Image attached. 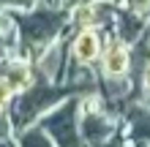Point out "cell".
Here are the masks:
<instances>
[{"label": "cell", "mask_w": 150, "mask_h": 147, "mask_svg": "<svg viewBox=\"0 0 150 147\" xmlns=\"http://www.w3.org/2000/svg\"><path fill=\"white\" fill-rule=\"evenodd\" d=\"M14 22L19 30L16 55L36 60V55L52 41L68 36V8L60 3H41L33 8H14Z\"/></svg>", "instance_id": "6da1fadb"}, {"label": "cell", "mask_w": 150, "mask_h": 147, "mask_svg": "<svg viewBox=\"0 0 150 147\" xmlns=\"http://www.w3.org/2000/svg\"><path fill=\"white\" fill-rule=\"evenodd\" d=\"M68 96H74V90L68 87L66 82L52 84V82H41L38 79L33 87L22 90L19 96L14 98V106L8 109V115L14 120V128H25L30 123H38L52 106H57V103L63 98H68Z\"/></svg>", "instance_id": "7a4b0ae2"}, {"label": "cell", "mask_w": 150, "mask_h": 147, "mask_svg": "<svg viewBox=\"0 0 150 147\" xmlns=\"http://www.w3.org/2000/svg\"><path fill=\"white\" fill-rule=\"evenodd\" d=\"M120 131H123V120L107 109V103H104V98L98 93H90V96L82 98V106H79V134H82L85 147H101Z\"/></svg>", "instance_id": "3957f363"}, {"label": "cell", "mask_w": 150, "mask_h": 147, "mask_svg": "<svg viewBox=\"0 0 150 147\" xmlns=\"http://www.w3.org/2000/svg\"><path fill=\"white\" fill-rule=\"evenodd\" d=\"M79 106H82V96H68L38 120L57 147H85L79 134Z\"/></svg>", "instance_id": "277c9868"}, {"label": "cell", "mask_w": 150, "mask_h": 147, "mask_svg": "<svg viewBox=\"0 0 150 147\" xmlns=\"http://www.w3.org/2000/svg\"><path fill=\"white\" fill-rule=\"evenodd\" d=\"M104 41H107V30H98V27L68 30V63L71 65L98 68Z\"/></svg>", "instance_id": "5b68a950"}, {"label": "cell", "mask_w": 150, "mask_h": 147, "mask_svg": "<svg viewBox=\"0 0 150 147\" xmlns=\"http://www.w3.org/2000/svg\"><path fill=\"white\" fill-rule=\"evenodd\" d=\"M33 65H36V74L41 82H63L66 79V71H68V36L52 41L49 46H44L36 60H33Z\"/></svg>", "instance_id": "8992f818"}, {"label": "cell", "mask_w": 150, "mask_h": 147, "mask_svg": "<svg viewBox=\"0 0 150 147\" xmlns=\"http://www.w3.org/2000/svg\"><path fill=\"white\" fill-rule=\"evenodd\" d=\"M101 76H131V44L117 38L115 33H107L104 52L98 60Z\"/></svg>", "instance_id": "52a82bcc"}, {"label": "cell", "mask_w": 150, "mask_h": 147, "mask_svg": "<svg viewBox=\"0 0 150 147\" xmlns=\"http://www.w3.org/2000/svg\"><path fill=\"white\" fill-rule=\"evenodd\" d=\"M123 134L131 147H150V101H137L126 109Z\"/></svg>", "instance_id": "ba28073f"}, {"label": "cell", "mask_w": 150, "mask_h": 147, "mask_svg": "<svg viewBox=\"0 0 150 147\" xmlns=\"http://www.w3.org/2000/svg\"><path fill=\"white\" fill-rule=\"evenodd\" d=\"M3 76L11 82V87L16 90V96L38 82V74H36L33 60L22 57V55H8V57L3 60Z\"/></svg>", "instance_id": "9c48e42d"}, {"label": "cell", "mask_w": 150, "mask_h": 147, "mask_svg": "<svg viewBox=\"0 0 150 147\" xmlns=\"http://www.w3.org/2000/svg\"><path fill=\"white\" fill-rule=\"evenodd\" d=\"M120 6V3H117ZM145 27H147V16L142 14H137V11H128V8H117V16H115V25H112V30L117 38H123L126 44H134V41H139L145 36Z\"/></svg>", "instance_id": "30bf717a"}, {"label": "cell", "mask_w": 150, "mask_h": 147, "mask_svg": "<svg viewBox=\"0 0 150 147\" xmlns=\"http://www.w3.org/2000/svg\"><path fill=\"white\" fill-rule=\"evenodd\" d=\"M14 142L19 147H57L41 123H30L25 128H16L14 131Z\"/></svg>", "instance_id": "8fae6325"}, {"label": "cell", "mask_w": 150, "mask_h": 147, "mask_svg": "<svg viewBox=\"0 0 150 147\" xmlns=\"http://www.w3.org/2000/svg\"><path fill=\"white\" fill-rule=\"evenodd\" d=\"M14 98H16V90L11 87V82L0 74V112H8L14 106Z\"/></svg>", "instance_id": "7c38bea8"}, {"label": "cell", "mask_w": 150, "mask_h": 147, "mask_svg": "<svg viewBox=\"0 0 150 147\" xmlns=\"http://www.w3.org/2000/svg\"><path fill=\"white\" fill-rule=\"evenodd\" d=\"M14 120L8 112H0V142H6V139H14Z\"/></svg>", "instance_id": "4fadbf2b"}, {"label": "cell", "mask_w": 150, "mask_h": 147, "mask_svg": "<svg viewBox=\"0 0 150 147\" xmlns=\"http://www.w3.org/2000/svg\"><path fill=\"white\" fill-rule=\"evenodd\" d=\"M123 8H128V11H137L142 16H150V0H120Z\"/></svg>", "instance_id": "5bb4252c"}, {"label": "cell", "mask_w": 150, "mask_h": 147, "mask_svg": "<svg viewBox=\"0 0 150 147\" xmlns=\"http://www.w3.org/2000/svg\"><path fill=\"white\" fill-rule=\"evenodd\" d=\"M14 8H22V0H0V11H14Z\"/></svg>", "instance_id": "9a60e30c"}, {"label": "cell", "mask_w": 150, "mask_h": 147, "mask_svg": "<svg viewBox=\"0 0 150 147\" xmlns=\"http://www.w3.org/2000/svg\"><path fill=\"white\" fill-rule=\"evenodd\" d=\"M8 55H14V52H11V46H8V44H6V38H3V36H0V63H3V60H6Z\"/></svg>", "instance_id": "2e32d148"}, {"label": "cell", "mask_w": 150, "mask_h": 147, "mask_svg": "<svg viewBox=\"0 0 150 147\" xmlns=\"http://www.w3.org/2000/svg\"><path fill=\"white\" fill-rule=\"evenodd\" d=\"M41 3H60V0H22V8H33V6H41Z\"/></svg>", "instance_id": "e0dca14e"}, {"label": "cell", "mask_w": 150, "mask_h": 147, "mask_svg": "<svg viewBox=\"0 0 150 147\" xmlns=\"http://www.w3.org/2000/svg\"><path fill=\"white\" fill-rule=\"evenodd\" d=\"M76 3H85V0H60V6H66V8H74Z\"/></svg>", "instance_id": "ac0fdd59"}, {"label": "cell", "mask_w": 150, "mask_h": 147, "mask_svg": "<svg viewBox=\"0 0 150 147\" xmlns=\"http://www.w3.org/2000/svg\"><path fill=\"white\" fill-rule=\"evenodd\" d=\"M0 147H19V144H16L14 139H6V142H0Z\"/></svg>", "instance_id": "d6986e66"}, {"label": "cell", "mask_w": 150, "mask_h": 147, "mask_svg": "<svg viewBox=\"0 0 150 147\" xmlns=\"http://www.w3.org/2000/svg\"><path fill=\"white\" fill-rule=\"evenodd\" d=\"M145 30H147V33H150V16H147V27H145Z\"/></svg>", "instance_id": "ffe728a7"}, {"label": "cell", "mask_w": 150, "mask_h": 147, "mask_svg": "<svg viewBox=\"0 0 150 147\" xmlns=\"http://www.w3.org/2000/svg\"><path fill=\"white\" fill-rule=\"evenodd\" d=\"M109 3H120V0H109Z\"/></svg>", "instance_id": "44dd1931"}]
</instances>
